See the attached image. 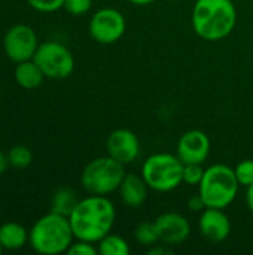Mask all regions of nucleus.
Listing matches in <instances>:
<instances>
[{
    "instance_id": "obj_1",
    "label": "nucleus",
    "mask_w": 253,
    "mask_h": 255,
    "mask_svg": "<svg viewBox=\"0 0 253 255\" xmlns=\"http://www.w3.org/2000/svg\"><path fill=\"white\" fill-rule=\"evenodd\" d=\"M115 220L116 209L112 200L107 196L94 194L79 199L73 212L69 215L75 239L92 244H97L112 232Z\"/></svg>"
},
{
    "instance_id": "obj_2",
    "label": "nucleus",
    "mask_w": 253,
    "mask_h": 255,
    "mask_svg": "<svg viewBox=\"0 0 253 255\" xmlns=\"http://www.w3.org/2000/svg\"><path fill=\"white\" fill-rule=\"evenodd\" d=\"M191 22L195 34L209 42H218L231 34L237 22L233 0H197Z\"/></svg>"
},
{
    "instance_id": "obj_3",
    "label": "nucleus",
    "mask_w": 253,
    "mask_h": 255,
    "mask_svg": "<svg viewBox=\"0 0 253 255\" xmlns=\"http://www.w3.org/2000/svg\"><path fill=\"white\" fill-rule=\"evenodd\" d=\"M75 241L69 217L49 212L40 217L28 232V245L42 255H58L67 253Z\"/></svg>"
},
{
    "instance_id": "obj_4",
    "label": "nucleus",
    "mask_w": 253,
    "mask_h": 255,
    "mask_svg": "<svg viewBox=\"0 0 253 255\" xmlns=\"http://www.w3.org/2000/svg\"><path fill=\"white\" fill-rule=\"evenodd\" d=\"M240 184L234 169L218 163L206 167L204 176L198 185V194L206 203V208L227 209L237 197Z\"/></svg>"
},
{
    "instance_id": "obj_5",
    "label": "nucleus",
    "mask_w": 253,
    "mask_h": 255,
    "mask_svg": "<svg viewBox=\"0 0 253 255\" xmlns=\"http://www.w3.org/2000/svg\"><path fill=\"white\" fill-rule=\"evenodd\" d=\"M125 175L124 164L110 155H106L91 160L84 167L81 173V184L88 194L109 196L118 191Z\"/></svg>"
},
{
    "instance_id": "obj_6",
    "label": "nucleus",
    "mask_w": 253,
    "mask_h": 255,
    "mask_svg": "<svg viewBox=\"0 0 253 255\" xmlns=\"http://www.w3.org/2000/svg\"><path fill=\"white\" fill-rule=\"evenodd\" d=\"M142 176L151 190L157 193H170L183 184V163L176 154L157 152L145 160Z\"/></svg>"
},
{
    "instance_id": "obj_7",
    "label": "nucleus",
    "mask_w": 253,
    "mask_h": 255,
    "mask_svg": "<svg viewBox=\"0 0 253 255\" xmlns=\"http://www.w3.org/2000/svg\"><path fill=\"white\" fill-rule=\"evenodd\" d=\"M33 60L49 79H66L75 70V57L72 51L57 40L39 43Z\"/></svg>"
},
{
    "instance_id": "obj_8",
    "label": "nucleus",
    "mask_w": 253,
    "mask_h": 255,
    "mask_svg": "<svg viewBox=\"0 0 253 255\" xmlns=\"http://www.w3.org/2000/svg\"><path fill=\"white\" fill-rule=\"evenodd\" d=\"M89 36L101 45H112L125 33L127 21L121 10L115 7H101L89 19Z\"/></svg>"
},
{
    "instance_id": "obj_9",
    "label": "nucleus",
    "mask_w": 253,
    "mask_h": 255,
    "mask_svg": "<svg viewBox=\"0 0 253 255\" xmlns=\"http://www.w3.org/2000/svg\"><path fill=\"white\" fill-rule=\"evenodd\" d=\"M39 48V37L28 24H15L3 36V51L13 63L33 60Z\"/></svg>"
},
{
    "instance_id": "obj_10",
    "label": "nucleus",
    "mask_w": 253,
    "mask_h": 255,
    "mask_svg": "<svg viewBox=\"0 0 253 255\" xmlns=\"http://www.w3.org/2000/svg\"><path fill=\"white\" fill-rule=\"evenodd\" d=\"M154 223L160 242L170 248L185 244L191 235V224L188 218L179 212H164L158 215Z\"/></svg>"
},
{
    "instance_id": "obj_11",
    "label": "nucleus",
    "mask_w": 253,
    "mask_h": 255,
    "mask_svg": "<svg viewBox=\"0 0 253 255\" xmlns=\"http://www.w3.org/2000/svg\"><path fill=\"white\" fill-rule=\"evenodd\" d=\"M210 139L209 136L197 128L188 130L185 131L179 140H177V146H176V155L182 160L183 164H204V161L207 160L209 154H210Z\"/></svg>"
},
{
    "instance_id": "obj_12",
    "label": "nucleus",
    "mask_w": 253,
    "mask_h": 255,
    "mask_svg": "<svg viewBox=\"0 0 253 255\" xmlns=\"http://www.w3.org/2000/svg\"><path fill=\"white\" fill-rule=\"evenodd\" d=\"M106 149L107 155L125 166L139 158L140 140L134 131L128 128H116L107 136Z\"/></svg>"
},
{
    "instance_id": "obj_13",
    "label": "nucleus",
    "mask_w": 253,
    "mask_h": 255,
    "mask_svg": "<svg viewBox=\"0 0 253 255\" xmlns=\"http://www.w3.org/2000/svg\"><path fill=\"white\" fill-rule=\"evenodd\" d=\"M198 232L210 244H222L231 233V221L225 209L206 208L200 212Z\"/></svg>"
},
{
    "instance_id": "obj_14",
    "label": "nucleus",
    "mask_w": 253,
    "mask_h": 255,
    "mask_svg": "<svg viewBox=\"0 0 253 255\" xmlns=\"http://www.w3.org/2000/svg\"><path fill=\"white\" fill-rule=\"evenodd\" d=\"M149 190L151 188L148 187V184L145 182L142 175L127 173L118 188V193L125 206H128L131 209H137L146 202Z\"/></svg>"
},
{
    "instance_id": "obj_15",
    "label": "nucleus",
    "mask_w": 253,
    "mask_h": 255,
    "mask_svg": "<svg viewBox=\"0 0 253 255\" xmlns=\"http://www.w3.org/2000/svg\"><path fill=\"white\" fill-rule=\"evenodd\" d=\"M13 78L21 88L36 90L43 84L46 76L43 75L42 69L36 64L34 60H27V61L16 64L15 72H13Z\"/></svg>"
},
{
    "instance_id": "obj_16",
    "label": "nucleus",
    "mask_w": 253,
    "mask_h": 255,
    "mask_svg": "<svg viewBox=\"0 0 253 255\" xmlns=\"http://www.w3.org/2000/svg\"><path fill=\"white\" fill-rule=\"evenodd\" d=\"M0 244L3 250L16 251L28 244V230L15 221H7L0 226Z\"/></svg>"
},
{
    "instance_id": "obj_17",
    "label": "nucleus",
    "mask_w": 253,
    "mask_h": 255,
    "mask_svg": "<svg viewBox=\"0 0 253 255\" xmlns=\"http://www.w3.org/2000/svg\"><path fill=\"white\" fill-rule=\"evenodd\" d=\"M78 202H79V199H78V194L75 193V190H72L69 187H61L52 196L51 211L55 214L69 217L73 212Z\"/></svg>"
},
{
    "instance_id": "obj_18",
    "label": "nucleus",
    "mask_w": 253,
    "mask_h": 255,
    "mask_svg": "<svg viewBox=\"0 0 253 255\" xmlns=\"http://www.w3.org/2000/svg\"><path fill=\"white\" fill-rule=\"evenodd\" d=\"M97 250L100 255H128L130 254V245L128 242L115 233L106 235L103 239L97 242Z\"/></svg>"
},
{
    "instance_id": "obj_19",
    "label": "nucleus",
    "mask_w": 253,
    "mask_h": 255,
    "mask_svg": "<svg viewBox=\"0 0 253 255\" xmlns=\"http://www.w3.org/2000/svg\"><path fill=\"white\" fill-rule=\"evenodd\" d=\"M134 239L142 247H154L160 242L155 223L154 221H143L134 229Z\"/></svg>"
},
{
    "instance_id": "obj_20",
    "label": "nucleus",
    "mask_w": 253,
    "mask_h": 255,
    "mask_svg": "<svg viewBox=\"0 0 253 255\" xmlns=\"http://www.w3.org/2000/svg\"><path fill=\"white\" fill-rule=\"evenodd\" d=\"M7 160H9V166L15 169H25L33 161V152L25 145H15L9 149Z\"/></svg>"
},
{
    "instance_id": "obj_21",
    "label": "nucleus",
    "mask_w": 253,
    "mask_h": 255,
    "mask_svg": "<svg viewBox=\"0 0 253 255\" xmlns=\"http://www.w3.org/2000/svg\"><path fill=\"white\" fill-rule=\"evenodd\" d=\"M204 167L203 164H183V176H182V182L189 185V187H198L203 176H204Z\"/></svg>"
},
{
    "instance_id": "obj_22",
    "label": "nucleus",
    "mask_w": 253,
    "mask_h": 255,
    "mask_svg": "<svg viewBox=\"0 0 253 255\" xmlns=\"http://www.w3.org/2000/svg\"><path fill=\"white\" fill-rule=\"evenodd\" d=\"M234 173L236 178L240 184V187L248 188L249 185L253 184V160H243L240 161L236 167H234Z\"/></svg>"
},
{
    "instance_id": "obj_23",
    "label": "nucleus",
    "mask_w": 253,
    "mask_h": 255,
    "mask_svg": "<svg viewBox=\"0 0 253 255\" xmlns=\"http://www.w3.org/2000/svg\"><path fill=\"white\" fill-rule=\"evenodd\" d=\"M69 255H97V244L88 242V241H81V239H75L72 242V245L69 247L67 253Z\"/></svg>"
},
{
    "instance_id": "obj_24",
    "label": "nucleus",
    "mask_w": 253,
    "mask_h": 255,
    "mask_svg": "<svg viewBox=\"0 0 253 255\" xmlns=\"http://www.w3.org/2000/svg\"><path fill=\"white\" fill-rule=\"evenodd\" d=\"M27 3L37 12L51 13L64 7V0H27Z\"/></svg>"
},
{
    "instance_id": "obj_25",
    "label": "nucleus",
    "mask_w": 253,
    "mask_h": 255,
    "mask_svg": "<svg viewBox=\"0 0 253 255\" xmlns=\"http://www.w3.org/2000/svg\"><path fill=\"white\" fill-rule=\"evenodd\" d=\"M92 6V0H64V9L75 16L86 13Z\"/></svg>"
},
{
    "instance_id": "obj_26",
    "label": "nucleus",
    "mask_w": 253,
    "mask_h": 255,
    "mask_svg": "<svg viewBox=\"0 0 253 255\" xmlns=\"http://www.w3.org/2000/svg\"><path fill=\"white\" fill-rule=\"evenodd\" d=\"M188 208H189V211H192V212H201V211L206 209V203H204V200L201 199V196L197 193V194H194L192 197H189V200H188Z\"/></svg>"
},
{
    "instance_id": "obj_27",
    "label": "nucleus",
    "mask_w": 253,
    "mask_h": 255,
    "mask_svg": "<svg viewBox=\"0 0 253 255\" xmlns=\"http://www.w3.org/2000/svg\"><path fill=\"white\" fill-rule=\"evenodd\" d=\"M173 251L170 250V247H167V245H164V244H157V245H154V247H151V250L148 251V254L149 255H167V254H171Z\"/></svg>"
},
{
    "instance_id": "obj_28",
    "label": "nucleus",
    "mask_w": 253,
    "mask_h": 255,
    "mask_svg": "<svg viewBox=\"0 0 253 255\" xmlns=\"http://www.w3.org/2000/svg\"><path fill=\"white\" fill-rule=\"evenodd\" d=\"M245 199H246V206H248V209L253 214V184L246 188V197H245Z\"/></svg>"
},
{
    "instance_id": "obj_29",
    "label": "nucleus",
    "mask_w": 253,
    "mask_h": 255,
    "mask_svg": "<svg viewBox=\"0 0 253 255\" xmlns=\"http://www.w3.org/2000/svg\"><path fill=\"white\" fill-rule=\"evenodd\" d=\"M9 166V160H7V154H4L1 149H0V175H3L6 172Z\"/></svg>"
},
{
    "instance_id": "obj_30",
    "label": "nucleus",
    "mask_w": 253,
    "mask_h": 255,
    "mask_svg": "<svg viewBox=\"0 0 253 255\" xmlns=\"http://www.w3.org/2000/svg\"><path fill=\"white\" fill-rule=\"evenodd\" d=\"M128 1L133 3V4H137V6H146V4H151V3H154L157 0H128Z\"/></svg>"
},
{
    "instance_id": "obj_31",
    "label": "nucleus",
    "mask_w": 253,
    "mask_h": 255,
    "mask_svg": "<svg viewBox=\"0 0 253 255\" xmlns=\"http://www.w3.org/2000/svg\"><path fill=\"white\" fill-rule=\"evenodd\" d=\"M3 251H4V250H3V247H1V244H0V254H1Z\"/></svg>"
}]
</instances>
